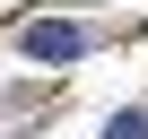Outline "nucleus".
<instances>
[{
	"instance_id": "1",
	"label": "nucleus",
	"mask_w": 148,
	"mask_h": 139,
	"mask_svg": "<svg viewBox=\"0 0 148 139\" xmlns=\"http://www.w3.org/2000/svg\"><path fill=\"white\" fill-rule=\"evenodd\" d=\"M26 44H35V52H44V61H70V52H79V26H35V35H26Z\"/></svg>"
},
{
	"instance_id": "2",
	"label": "nucleus",
	"mask_w": 148,
	"mask_h": 139,
	"mask_svg": "<svg viewBox=\"0 0 148 139\" xmlns=\"http://www.w3.org/2000/svg\"><path fill=\"white\" fill-rule=\"evenodd\" d=\"M113 139H148V113H122V122H113Z\"/></svg>"
}]
</instances>
